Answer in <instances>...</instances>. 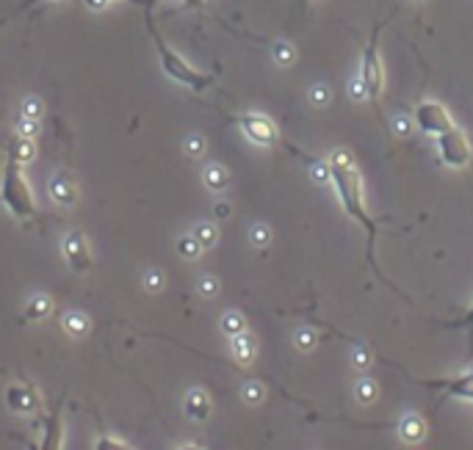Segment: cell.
<instances>
[{
	"mask_svg": "<svg viewBox=\"0 0 473 450\" xmlns=\"http://www.w3.org/2000/svg\"><path fill=\"white\" fill-rule=\"evenodd\" d=\"M330 182L335 188V196L340 202V207L346 210L349 219H354L357 224L366 229L368 235V263L371 268L377 271V260H374V240H377V219L368 216V207H366V188H363V175L357 172V166L352 163L349 152H335L330 158Z\"/></svg>",
	"mask_w": 473,
	"mask_h": 450,
	"instance_id": "cell-1",
	"label": "cell"
},
{
	"mask_svg": "<svg viewBox=\"0 0 473 450\" xmlns=\"http://www.w3.org/2000/svg\"><path fill=\"white\" fill-rule=\"evenodd\" d=\"M0 199L8 207V213L20 221H28L36 216V199L31 191V182L22 172V163L17 158H6L3 177H0Z\"/></svg>",
	"mask_w": 473,
	"mask_h": 450,
	"instance_id": "cell-2",
	"label": "cell"
},
{
	"mask_svg": "<svg viewBox=\"0 0 473 450\" xmlns=\"http://www.w3.org/2000/svg\"><path fill=\"white\" fill-rule=\"evenodd\" d=\"M147 31L152 34V42H155V50H158V58H161V69L172 78V81H178V83H183L186 89L191 91H205L213 86V75H208V72H199V69H194L189 61H183L172 47L164 42V36L155 31V25H152V20L147 17Z\"/></svg>",
	"mask_w": 473,
	"mask_h": 450,
	"instance_id": "cell-3",
	"label": "cell"
},
{
	"mask_svg": "<svg viewBox=\"0 0 473 450\" xmlns=\"http://www.w3.org/2000/svg\"><path fill=\"white\" fill-rule=\"evenodd\" d=\"M437 155L446 166L451 169H468L473 163V146L468 141V135L462 133L457 125L451 130L437 135Z\"/></svg>",
	"mask_w": 473,
	"mask_h": 450,
	"instance_id": "cell-4",
	"label": "cell"
},
{
	"mask_svg": "<svg viewBox=\"0 0 473 450\" xmlns=\"http://www.w3.org/2000/svg\"><path fill=\"white\" fill-rule=\"evenodd\" d=\"M379 28H374V34H371V39H368V47H366V53H363V75H360V81H363V86H366V97H368V102H374L379 105V100H382V94H385V69H382V61H379V53H377V45H379Z\"/></svg>",
	"mask_w": 473,
	"mask_h": 450,
	"instance_id": "cell-5",
	"label": "cell"
},
{
	"mask_svg": "<svg viewBox=\"0 0 473 450\" xmlns=\"http://www.w3.org/2000/svg\"><path fill=\"white\" fill-rule=\"evenodd\" d=\"M238 128H241V133L246 135L252 144H260V146L285 144L280 130H277V125L266 114H244V116H238Z\"/></svg>",
	"mask_w": 473,
	"mask_h": 450,
	"instance_id": "cell-6",
	"label": "cell"
},
{
	"mask_svg": "<svg viewBox=\"0 0 473 450\" xmlns=\"http://www.w3.org/2000/svg\"><path fill=\"white\" fill-rule=\"evenodd\" d=\"M413 119H415L418 130L426 135H440L454 128V119H451V114L446 111V105L432 102V100H426V102H421V105L415 108Z\"/></svg>",
	"mask_w": 473,
	"mask_h": 450,
	"instance_id": "cell-7",
	"label": "cell"
},
{
	"mask_svg": "<svg viewBox=\"0 0 473 450\" xmlns=\"http://www.w3.org/2000/svg\"><path fill=\"white\" fill-rule=\"evenodd\" d=\"M6 406L14 414H36L42 409V395L34 384L28 381H17L6 387Z\"/></svg>",
	"mask_w": 473,
	"mask_h": 450,
	"instance_id": "cell-8",
	"label": "cell"
},
{
	"mask_svg": "<svg viewBox=\"0 0 473 450\" xmlns=\"http://www.w3.org/2000/svg\"><path fill=\"white\" fill-rule=\"evenodd\" d=\"M64 257L75 273H86L92 268V254H89V243L84 232H69L64 238Z\"/></svg>",
	"mask_w": 473,
	"mask_h": 450,
	"instance_id": "cell-9",
	"label": "cell"
},
{
	"mask_svg": "<svg viewBox=\"0 0 473 450\" xmlns=\"http://www.w3.org/2000/svg\"><path fill=\"white\" fill-rule=\"evenodd\" d=\"M426 387H446L448 398H465L473 401V370L471 373H460L454 379H437V381H424Z\"/></svg>",
	"mask_w": 473,
	"mask_h": 450,
	"instance_id": "cell-10",
	"label": "cell"
},
{
	"mask_svg": "<svg viewBox=\"0 0 473 450\" xmlns=\"http://www.w3.org/2000/svg\"><path fill=\"white\" fill-rule=\"evenodd\" d=\"M50 196H53V202L61 205V207H72V205L78 202V188H75V182H72V177H69L67 172H58V175L50 180Z\"/></svg>",
	"mask_w": 473,
	"mask_h": 450,
	"instance_id": "cell-11",
	"label": "cell"
},
{
	"mask_svg": "<svg viewBox=\"0 0 473 450\" xmlns=\"http://www.w3.org/2000/svg\"><path fill=\"white\" fill-rule=\"evenodd\" d=\"M186 414H189L191 420H196V423L208 420V414H211V398H208L205 390H191L189 395H186Z\"/></svg>",
	"mask_w": 473,
	"mask_h": 450,
	"instance_id": "cell-12",
	"label": "cell"
},
{
	"mask_svg": "<svg viewBox=\"0 0 473 450\" xmlns=\"http://www.w3.org/2000/svg\"><path fill=\"white\" fill-rule=\"evenodd\" d=\"M399 437L407 442V445H415L426 437V423L418 414H407L401 423H399Z\"/></svg>",
	"mask_w": 473,
	"mask_h": 450,
	"instance_id": "cell-13",
	"label": "cell"
},
{
	"mask_svg": "<svg viewBox=\"0 0 473 450\" xmlns=\"http://www.w3.org/2000/svg\"><path fill=\"white\" fill-rule=\"evenodd\" d=\"M45 431H48V437L42 439V448L45 450L61 448V431H64V423H61V414H58V411H53L48 420H45Z\"/></svg>",
	"mask_w": 473,
	"mask_h": 450,
	"instance_id": "cell-14",
	"label": "cell"
},
{
	"mask_svg": "<svg viewBox=\"0 0 473 450\" xmlns=\"http://www.w3.org/2000/svg\"><path fill=\"white\" fill-rule=\"evenodd\" d=\"M202 180H205V185H208L211 191H225V188L230 185V172H227L225 166H219V163H211V166L205 169Z\"/></svg>",
	"mask_w": 473,
	"mask_h": 450,
	"instance_id": "cell-15",
	"label": "cell"
},
{
	"mask_svg": "<svg viewBox=\"0 0 473 450\" xmlns=\"http://www.w3.org/2000/svg\"><path fill=\"white\" fill-rule=\"evenodd\" d=\"M8 155H11V158H17L20 163H28V161L34 158V141L17 133L11 141H8Z\"/></svg>",
	"mask_w": 473,
	"mask_h": 450,
	"instance_id": "cell-16",
	"label": "cell"
},
{
	"mask_svg": "<svg viewBox=\"0 0 473 450\" xmlns=\"http://www.w3.org/2000/svg\"><path fill=\"white\" fill-rule=\"evenodd\" d=\"M233 354H236L238 362H249L255 357V340L246 332H241V334L233 337Z\"/></svg>",
	"mask_w": 473,
	"mask_h": 450,
	"instance_id": "cell-17",
	"label": "cell"
},
{
	"mask_svg": "<svg viewBox=\"0 0 473 450\" xmlns=\"http://www.w3.org/2000/svg\"><path fill=\"white\" fill-rule=\"evenodd\" d=\"M53 313V301H50L48 296H36V299H31V304H28V310H25V318L28 320H42V318H48Z\"/></svg>",
	"mask_w": 473,
	"mask_h": 450,
	"instance_id": "cell-18",
	"label": "cell"
},
{
	"mask_svg": "<svg viewBox=\"0 0 473 450\" xmlns=\"http://www.w3.org/2000/svg\"><path fill=\"white\" fill-rule=\"evenodd\" d=\"M64 329L72 334V337H84L89 332V318L81 315V313H67L64 315Z\"/></svg>",
	"mask_w": 473,
	"mask_h": 450,
	"instance_id": "cell-19",
	"label": "cell"
},
{
	"mask_svg": "<svg viewBox=\"0 0 473 450\" xmlns=\"http://www.w3.org/2000/svg\"><path fill=\"white\" fill-rule=\"evenodd\" d=\"M191 235L199 240V246H202V249H211V246L219 240V232H216V226L213 224H196Z\"/></svg>",
	"mask_w": 473,
	"mask_h": 450,
	"instance_id": "cell-20",
	"label": "cell"
},
{
	"mask_svg": "<svg viewBox=\"0 0 473 450\" xmlns=\"http://www.w3.org/2000/svg\"><path fill=\"white\" fill-rule=\"evenodd\" d=\"M178 252H180L186 260H196L199 252H202V246H199V240H196L194 235H186V238L178 240Z\"/></svg>",
	"mask_w": 473,
	"mask_h": 450,
	"instance_id": "cell-21",
	"label": "cell"
},
{
	"mask_svg": "<svg viewBox=\"0 0 473 450\" xmlns=\"http://www.w3.org/2000/svg\"><path fill=\"white\" fill-rule=\"evenodd\" d=\"M222 332L230 334V337H236L241 332H246V323H244V318L238 315V313H227V315L222 318Z\"/></svg>",
	"mask_w": 473,
	"mask_h": 450,
	"instance_id": "cell-22",
	"label": "cell"
},
{
	"mask_svg": "<svg viewBox=\"0 0 473 450\" xmlns=\"http://www.w3.org/2000/svg\"><path fill=\"white\" fill-rule=\"evenodd\" d=\"M374 398H377V384L368 381V379H360L357 381V401L360 404H374Z\"/></svg>",
	"mask_w": 473,
	"mask_h": 450,
	"instance_id": "cell-23",
	"label": "cell"
},
{
	"mask_svg": "<svg viewBox=\"0 0 473 450\" xmlns=\"http://www.w3.org/2000/svg\"><path fill=\"white\" fill-rule=\"evenodd\" d=\"M22 116L42 119V116H45V105H42V100H36V97H28V100L22 102Z\"/></svg>",
	"mask_w": 473,
	"mask_h": 450,
	"instance_id": "cell-24",
	"label": "cell"
},
{
	"mask_svg": "<svg viewBox=\"0 0 473 450\" xmlns=\"http://www.w3.org/2000/svg\"><path fill=\"white\" fill-rule=\"evenodd\" d=\"M274 58H277V64L288 67V64L296 61V50L291 45H285V42H277V45H274Z\"/></svg>",
	"mask_w": 473,
	"mask_h": 450,
	"instance_id": "cell-25",
	"label": "cell"
},
{
	"mask_svg": "<svg viewBox=\"0 0 473 450\" xmlns=\"http://www.w3.org/2000/svg\"><path fill=\"white\" fill-rule=\"evenodd\" d=\"M316 343H319L316 332H310V329H302V332H296V346H299L302 351H310Z\"/></svg>",
	"mask_w": 473,
	"mask_h": 450,
	"instance_id": "cell-26",
	"label": "cell"
},
{
	"mask_svg": "<svg viewBox=\"0 0 473 450\" xmlns=\"http://www.w3.org/2000/svg\"><path fill=\"white\" fill-rule=\"evenodd\" d=\"M199 293H202L205 299H213V296L219 293V282H216L213 276H208V273H205V276L199 279Z\"/></svg>",
	"mask_w": 473,
	"mask_h": 450,
	"instance_id": "cell-27",
	"label": "cell"
},
{
	"mask_svg": "<svg viewBox=\"0 0 473 450\" xmlns=\"http://www.w3.org/2000/svg\"><path fill=\"white\" fill-rule=\"evenodd\" d=\"M17 133L25 135V138H34V135L39 133V119H31V116H22V122H20V128H17Z\"/></svg>",
	"mask_w": 473,
	"mask_h": 450,
	"instance_id": "cell-28",
	"label": "cell"
},
{
	"mask_svg": "<svg viewBox=\"0 0 473 450\" xmlns=\"http://www.w3.org/2000/svg\"><path fill=\"white\" fill-rule=\"evenodd\" d=\"M144 287H147L149 293H158V290L164 287V273H161V271H149V273L144 276Z\"/></svg>",
	"mask_w": 473,
	"mask_h": 450,
	"instance_id": "cell-29",
	"label": "cell"
},
{
	"mask_svg": "<svg viewBox=\"0 0 473 450\" xmlns=\"http://www.w3.org/2000/svg\"><path fill=\"white\" fill-rule=\"evenodd\" d=\"M260 398H263L260 384H246V387H244V401H246V404H260Z\"/></svg>",
	"mask_w": 473,
	"mask_h": 450,
	"instance_id": "cell-30",
	"label": "cell"
},
{
	"mask_svg": "<svg viewBox=\"0 0 473 450\" xmlns=\"http://www.w3.org/2000/svg\"><path fill=\"white\" fill-rule=\"evenodd\" d=\"M310 102H313V105H327V102H330L327 86H313V89H310Z\"/></svg>",
	"mask_w": 473,
	"mask_h": 450,
	"instance_id": "cell-31",
	"label": "cell"
},
{
	"mask_svg": "<svg viewBox=\"0 0 473 450\" xmlns=\"http://www.w3.org/2000/svg\"><path fill=\"white\" fill-rule=\"evenodd\" d=\"M202 149H205V141H202L199 135H191L189 141H186V152H189L191 158H199V155H202Z\"/></svg>",
	"mask_w": 473,
	"mask_h": 450,
	"instance_id": "cell-32",
	"label": "cell"
},
{
	"mask_svg": "<svg viewBox=\"0 0 473 450\" xmlns=\"http://www.w3.org/2000/svg\"><path fill=\"white\" fill-rule=\"evenodd\" d=\"M451 326H460V329H468L471 332V343H473V304L465 310V315L460 318V320H454Z\"/></svg>",
	"mask_w": 473,
	"mask_h": 450,
	"instance_id": "cell-33",
	"label": "cell"
},
{
	"mask_svg": "<svg viewBox=\"0 0 473 450\" xmlns=\"http://www.w3.org/2000/svg\"><path fill=\"white\" fill-rule=\"evenodd\" d=\"M269 238H272V235H269V226H255V229H252V240H255L258 246L269 243Z\"/></svg>",
	"mask_w": 473,
	"mask_h": 450,
	"instance_id": "cell-34",
	"label": "cell"
},
{
	"mask_svg": "<svg viewBox=\"0 0 473 450\" xmlns=\"http://www.w3.org/2000/svg\"><path fill=\"white\" fill-rule=\"evenodd\" d=\"M97 450H105V448H128V442H119V439H111V437H102L95 442Z\"/></svg>",
	"mask_w": 473,
	"mask_h": 450,
	"instance_id": "cell-35",
	"label": "cell"
},
{
	"mask_svg": "<svg viewBox=\"0 0 473 450\" xmlns=\"http://www.w3.org/2000/svg\"><path fill=\"white\" fill-rule=\"evenodd\" d=\"M354 367H360V370H363V367H368V354H366V351H360V348L354 351Z\"/></svg>",
	"mask_w": 473,
	"mask_h": 450,
	"instance_id": "cell-36",
	"label": "cell"
},
{
	"mask_svg": "<svg viewBox=\"0 0 473 450\" xmlns=\"http://www.w3.org/2000/svg\"><path fill=\"white\" fill-rule=\"evenodd\" d=\"M213 213H216V219H227V216H230V205H227V202H219V205L213 207Z\"/></svg>",
	"mask_w": 473,
	"mask_h": 450,
	"instance_id": "cell-37",
	"label": "cell"
},
{
	"mask_svg": "<svg viewBox=\"0 0 473 450\" xmlns=\"http://www.w3.org/2000/svg\"><path fill=\"white\" fill-rule=\"evenodd\" d=\"M39 3H53V0H25V3H20V6L14 8V14H20V11H28L31 6H39Z\"/></svg>",
	"mask_w": 473,
	"mask_h": 450,
	"instance_id": "cell-38",
	"label": "cell"
},
{
	"mask_svg": "<svg viewBox=\"0 0 473 450\" xmlns=\"http://www.w3.org/2000/svg\"><path fill=\"white\" fill-rule=\"evenodd\" d=\"M396 133L399 135L410 133V122H407V119H396Z\"/></svg>",
	"mask_w": 473,
	"mask_h": 450,
	"instance_id": "cell-39",
	"label": "cell"
},
{
	"mask_svg": "<svg viewBox=\"0 0 473 450\" xmlns=\"http://www.w3.org/2000/svg\"><path fill=\"white\" fill-rule=\"evenodd\" d=\"M183 6H186V8H202L205 0H183Z\"/></svg>",
	"mask_w": 473,
	"mask_h": 450,
	"instance_id": "cell-40",
	"label": "cell"
},
{
	"mask_svg": "<svg viewBox=\"0 0 473 450\" xmlns=\"http://www.w3.org/2000/svg\"><path fill=\"white\" fill-rule=\"evenodd\" d=\"M86 3H89V6H92V8H102V6H105V3H108V0H86Z\"/></svg>",
	"mask_w": 473,
	"mask_h": 450,
	"instance_id": "cell-41",
	"label": "cell"
},
{
	"mask_svg": "<svg viewBox=\"0 0 473 450\" xmlns=\"http://www.w3.org/2000/svg\"><path fill=\"white\" fill-rule=\"evenodd\" d=\"M302 3H307V0H302Z\"/></svg>",
	"mask_w": 473,
	"mask_h": 450,
	"instance_id": "cell-42",
	"label": "cell"
}]
</instances>
